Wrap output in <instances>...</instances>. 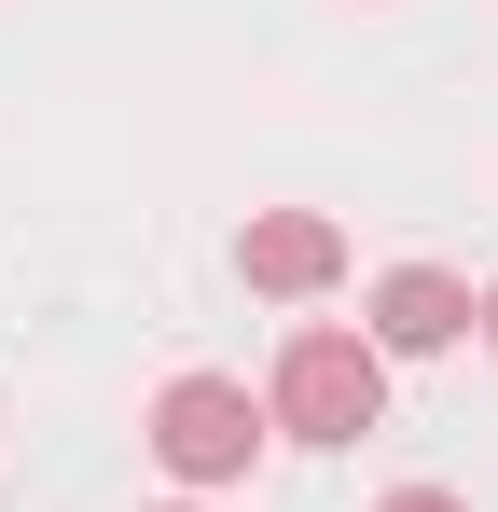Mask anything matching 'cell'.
I'll use <instances>...</instances> for the list:
<instances>
[{
	"label": "cell",
	"mask_w": 498,
	"mask_h": 512,
	"mask_svg": "<svg viewBox=\"0 0 498 512\" xmlns=\"http://www.w3.org/2000/svg\"><path fill=\"white\" fill-rule=\"evenodd\" d=\"M471 333H485V346H498V291H485V305H471Z\"/></svg>",
	"instance_id": "obj_6"
},
{
	"label": "cell",
	"mask_w": 498,
	"mask_h": 512,
	"mask_svg": "<svg viewBox=\"0 0 498 512\" xmlns=\"http://www.w3.org/2000/svg\"><path fill=\"white\" fill-rule=\"evenodd\" d=\"M263 416L291 429V443H360V429L388 416V346L374 333H291L277 346V402H263Z\"/></svg>",
	"instance_id": "obj_1"
},
{
	"label": "cell",
	"mask_w": 498,
	"mask_h": 512,
	"mask_svg": "<svg viewBox=\"0 0 498 512\" xmlns=\"http://www.w3.org/2000/svg\"><path fill=\"white\" fill-rule=\"evenodd\" d=\"M236 277H249V291H277V305H305V291L346 277V222H319V208H263V222L236 236Z\"/></svg>",
	"instance_id": "obj_3"
},
{
	"label": "cell",
	"mask_w": 498,
	"mask_h": 512,
	"mask_svg": "<svg viewBox=\"0 0 498 512\" xmlns=\"http://www.w3.org/2000/svg\"><path fill=\"white\" fill-rule=\"evenodd\" d=\"M263 429H277V416L249 402L236 374H180V388L153 402V457L180 471V485H236L249 457H263Z\"/></svg>",
	"instance_id": "obj_2"
},
{
	"label": "cell",
	"mask_w": 498,
	"mask_h": 512,
	"mask_svg": "<svg viewBox=\"0 0 498 512\" xmlns=\"http://www.w3.org/2000/svg\"><path fill=\"white\" fill-rule=\"evenodd\" d=\"M457 333H471V291H457L443 263H402V277H374V346H388V360H443Z\"/></svg>",
	"instance_id": "obj_4"
},
{
	"label": "cell",
	"mask_w": 498,
	"mask_h": 512,
	"mask_svg": "<svg viewBox=\"0 0 498 512\" xmlns=\"http://www.w3.org/2000/svg\"><path fill=\"white\" fill-rule=\"evenodd\" d=\"M374 512H471V499H443V485H402V499H374Z\"/></svg>",
	"instance_id": "obj_5"
}]
</instances>
